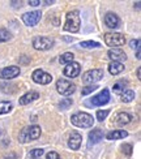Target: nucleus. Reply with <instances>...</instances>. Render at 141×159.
<instances>
[{
	"label": "nucleus",
	"mask_w": 141,
	"mask_h": 159,
	"mask_svg": "<svg viewBox=\"0 0 141 159\" xmlns=\"http://www.w3.org/2000/svg\"><path fill=\"white\" fill-rule=\"evenodd\" d=\"M41 17H42V13L41 11H33V12H28V13H24L22 15V21L26 26H35L39 21H41Z\"/></svg>",
	"instance_id": "9"
},
{
	"label": "nucleus",
	"mask_w": 141,
	"mask_h": 159,
	"mask_svg": "<svg viewBox=\"0 0 141 159\" xmlns=\"http://www.w3.org/2000/svg\"><path fill=\"white\" fill-rule=\"evenodd\" d=\"M105 76L103 69H90L86 70L82 75V82L88 84V85H94L96 82H98L99 80H102Z\"/></svg>",
	"instance_id": "6"
},
{
	"label": "nucleus",
	"mask_w": 141,
	"mask_h": 159,
	"mask_svg": "<svg viewBox=\"0 0 141 159\" xmlns=\"http://www.w3.org/2000/svg\"><path fill=\"white\" fill-rule=\"evenodd\" d=\"M107 56H109V59H111L112 61H118V63H122V61L127 60V54L122 48H111V50H109Z\"/></svg>",
	"instance_id": "13"
},
{
	"label": "nucleus",
	"mask_w": 141,
	"mask_h": 159,
	"mask_svg": "<svg viewBox=\"0 0 141 159\" xmlns=\"http://www.w3.org/2000/svg\"><path fill=\"white\" fill-rule=\"evenodd\" d=\"M131 47L132 48H136V50H140V39H133V41L129 42Z\"/></svg>",
	"instance_id": "32"
},
{
	"label": "nucleus",
	"mask_w": 141,
	"mask_h": 159,
	"mask_svg": "<svg viewBox=\"0 0 141 159\" xmlns=\"http://www.w3.org/2000/svg\"><path fill=\"white\" fill-rule=\"evenodd\" d=\"M29 5H34V7H37V5H39L41 4V2H39V0H29Z\"/></svg>",
	"instance_id": "34"
},
{
	"label": "nucleus",
	"mask_w": 141,
	"mask_h": 159,
	"mask_svg": "<svg viewBox=\"0 0 141 159\" xmlns=\"http://www.w3.org/2000/svg\"><path fill=\"white\" fill-rule=\"evenodd\" d=\"M0 134H2V132H0Z\"/></svg>",
	"instance_id": "37"
},
{
	"label": "nucleus",
	"mask_w": 141,
	"mask_h": 159,
	"mask_svg": "<svg viewBox=\"0 0 141 159\" xmlns=\"http://www.w3.org/2000/svg\"><path fill=\"white\" fill-rule=\"evenodd\" d=\"M110 102V91L107 89H103L99 94L94 95L90 99V104L92 106H97V107H101V106H105Z\"/></svg>",
	"instance_id": "10"
},
{
	"label": "nucleus",
	"mask_w": 141,
	"mask_h": 159,
	"mask_svg": "<svg viewBox=\"0 0 141 159\" xmlns=\"http://www.w3.org/2000/svg\"><path fill=\"white\" fill-rule=\"evenodd\" d=\"M81 26V18H80L78 11H71L67 13V20L64 24V30L69 33H77Z\"/></svg>",
	"instance_id": "1"
},
{
	"label": "nucleus",
	"mask_w": 141,
	"mask_h": 159,
	"mask_svg": "<svg viewBox=\"0 0 141 159\" xmlns=\"http://www.w3.org/2000/svg\"><path fill=\"white\" fill-rule=\"evenodd\" d=\"M46 159H60V155L56 151H49V153L46 154Z\"/></svg>",
	"instance_id": "31"
},
{
	"label": "nucleus",
	"mask_w": 141,
	"mask_h": 159,
	"mask_svg": "<svg viewBox=\"0 0 141 159\" xmlns=\"http://www.w3.org/2000/svg\"><path fill=\"white\" fill-rule=\"evenodd\" d=\"M105 24H106L107 28H110V29H116V28H119L120 20H119V17L115 15V13L109 12V13H107V15L105 16Z\"/></svg>",
	"instance_id": "15"
},
{
	"label": "nucleus",
	"mask_w": 141,
	"mask_h": 159,
	"mask_svg": "<svg viewBox=\"0 0 141 159\" xmlns=\"http://www.w3.org/2000/svg\"><path fill=\"white\" fill-rule=\"evenodd\" d=\"M136 57L140 59V50H137V54H136Z\"/></svg>",
	"instance_id": "36"
},
{
	"label": "nucleus",
	"mask_w": 141,
	"mask_h": 159,
	"mask_svg": "<svg viewBox=\"0 0 141 159\" xmlns=\"http://www.w3.org/2000/svg\"><path fill=\"white\" fill-rule=\"evenodd\" d=\"M135 99V91L131 90V89H127L122 93V102L124 103H129Z\"/></svg>",
	"instance_id": "21"
},
{
	"label": "nucleus",
	"mask_w": 141,
	"mask_h": 159,
	"mask_svg": "<svg viewBox=\"0 0 141 159\" xmlns=\"http://www.w3.org/2000/svg\"><path fill=\"white\" fill-rule=\"evenodd\" d=\"M80 47H84V48H98L101 47V44L98 42H94V41H84L80 43Z\"/></svg>",
	"instance_id": "24"
},
{
	"label": "nucleus",
	"mask_w": 141,
	"mask_h": 159,
	"mask_svg": "<svg viewBox=\"0 0 141 159\" xmlns=\"http://www.w3.org/2000/svg\"><path fill=\"white\" fill-rule=\"evenodd\" d=\"M39 136H41V127H38V125H30V127H26L21 130V133L18 136V141L21 143H26L29 141L38 140Z\"/></svg>",
	"instance_id": "2"
},
{
	"label": "nucleus",
	"mask_w": 141,
	"mask_h": 159,
	"mask_svg": "<svg viewBox=\"0 0 141 159\" xmlns=\"http://www.w3.org/2000/svg\"><path fill=\"white\" fill-rule=\"evenodd\" d=\"M12 110V103L11 102H0V115H5L8 114V112H11Z\"/></svg>",
	"instance_id": "23"
},
{
	"label": "nucleus",
	"mask_w": 141,
	"mask_h": 159,
	"mask_svg": "<svg viewBox=\"0 0 141 159\" xmlns=\"http://www.w3.org/2000/svg\"><path fill=\"white\" fill-rule=\"evenodd\" d=\"M71 104H72V99H64L63 102L59 103V107H62V110H64V108H68Z\"/></svg>",
	"instance_id": "30"
},
{
	"label": "nucleus",
	"mask_w": 141,
	"mask_h": 159,
	"mask_svg": "<svg viewBox=\"0 0 141 159\" xmlns=\"http://www.w3.org/2000/svg\"><path fill=\"white\" fill-rule=\"evenodd\" d=\"M102 138H103V132L101 130V129H94V130H92L90 133H89L88 146L92 148L93 145H96V143H98V142L102 141Z\"/></svg>",
	"instance_id": "17"
},
{
	"label": "nucleus",
	"mask_w": 141,
	"mask_h": 159,
	"mask_svg": "<svg viewBox=\"0 0 141 159\" xmlns=\"http://www.w3.org/2000/svg\"><path fill=\"white\" fill-rule=\"evenodd\" d=\"M20 68L17 65H11V67H7V68H3L0 70V78L3 80H12L20 75Z\"/></svg>",
	"instance_id": "12"
},
{
	"label": "nucleus",
	"mask_w": 141,
	"mask_h": 159,
	"mask_svg": "<svg viewBox=\"0 0 141 159\" xmlns=\"http://www.w3.org/2000/svg\"><path fill=\"white\" fill-rule=\"evenodd\" d=\"M30 155L34 158V159H39V158L43 155V150L42 149H33L30 151Z\"/></svg>",
	"instance_id": "29"
},
{
	"label": "nucleus",
	"mask_w": 141,
	"mask_h": 159,
	"mask_svg": "<svg viewBox=\"0 0 141 159\" xmlns=\"http://www.w3.org/2000/svg\"><path fill=\"white\" fill-rule=\"evenodd\" d=\"M80 72H81V65H80L78 63H76V61H72V63L65 65L63 73H64V76L69 77V78H75L80 75Z\"/></svg>",
	"instance_id": "11"
},
{
	"label": "nucleus",
	"mask_w": 141,
	"mask_h": 159,
	"mask_svg": "<svg viewBox=\"0 0 141 159\" xmlns=\"http://www.w3.org/2000/svg\"><path fill=\"white\" fill-rule=\"evenodd\" d=\"M11 37H12V35H11V33L7 30V29H0V43L9 41Z\"/></svg>",
	"instance_id": "25"
},
{
	"label": "nucleus",
	"mask_w": 141,
	"mask_h": 159,
	"mask_svg": "<svg viewBox=\"0 0 141 159\" xmlns=\"http://www.w3.org/2000/svg\"><path fill=\"white\" fill-rule=\"evenodd\" d=\"M125 86H127V82H124V81H119V82H116L115 85H114V91L115 93H123L124 91V89H125Z\"/></svg>",
	"instance_id": "26"
},
{
	"label": "nucleus",
	"mask_w": 141,
	"mask_h": 159,
	"mask_svg": "<svg viewBox=\"0 0 141 159\" xmlns=\"http://www.w3.org/2000/svg\"><path fill=\"white\" fill-rule=\"evenodd\" d=\"M81 141H82V136L78 132H72L68 138V148L72 150H78L80 146H81Z\"/></svg>",
	"instance_id": "14"
},
{
	"label": "nucleus",
	"mask_w": 141,
	"mask_h": 159,
	"mask_svg": "<svg viewBox=\"0 0 141 159\" xmlns=\"http://www.w3.org/2000/svg\"><path fill=\"white\" fill-rule=\"evenodd\" d=\"M124 70V65L122 63H118V61H111L109 64V72L112 75V76H116V75H120L122 72Z\"/></svg>",
	"instance_id": "20"
},
{
	"label": "nucleus",
	"mask_w": 141,
	"mask_h": 159,
	"mask_svg": "<svg viewBox=\"0 0 141 159\" xmlns=\"http://www.w3.org/2000/svg\"><path fill=\"white\" fill-rule=\"evenodd\" d=\"M71 123L78 128H90L94 124V119L90 114L86 112H77L71 116Z\"/></svg>",
	"instance_id": "3"
},
{
	"label": "nucleus",
	"mask_w": 141,
	"mask_h": 159,
	"mask_svg": "<svg viewBox=\"0 0 141 159\" xmlns=\"http://www.w3.org/2000/svg\"><path fill=\"white\" fill-rule=\"evenodd\" d=\"M38 98H39V93L31 90V91H28L26 94H24L21 98H20L18 103L21 106H26V104H29L30 102H34L35 99H38Z\"/></svg>",
	"instance_id": "18"
},
{
	"label": "nucleus",
	"mask_w": 141,
	"mask_h": 159,
	"mask_svg": "<svg viewBox=\"0 0 141 159\" xmlns=\"http://www.w3.org/2000/svg\"><path fill=\"white\" fill-rule=\"evenodd\" d=\"M54 46V41L49 37H35L33 39V47L39 51H47Z\"/></svg>",
	"instance_id": "7"
},
{
	"label": "nucleus",
	"mask_w": 141,
	"mask_h": 159,
	"mask_svg": "<svg viewBox=\"0 0 141 159\" xmlns=\"http://www.w3.org/2000/svg\"><path fill=\"white\" fill-rule=\"evenodd\" d=\"M31 78L35 84H39V85H49L52 81V76L42 69H35L33 72Z\"/></svg>",
	"instance_id": "8"
},
{
	"label": "nucleus",
	"mask_w": 141,
	"mask_h": 159,
	"mask_svg": "<svg viewBox=\"0 0 141 159\" xmlns=\"http://www.w3.org/2000/svg\"><path fill=\"white\" fill-rule=\"evenodd\" d=\"M123 150H125V154H127V155H131L132 148L129 146V145H125V146H123Z\"/></svg>",
	"instance_id": "33"
},
{
	"label": "nucleus",
	"mask_w": 141,
	"mask_h": 159,
	"mask_svg": "<svg viewBox=\"0 0 141 159\" xmlns=\"http://www.w3.org/2000/svg\"><path fill=\"white\" fill-rule=\"evenodd\" d=\"M128 137V132L127 130H111L109 133L106 134V138L107 140H122V138H125Z\"/></svg>",
	"instance_id": "19"
},
{
	"label": "nucleus",
	"mask_w": 141,
	"mask_h": 159,
	"mask_svg": "<svg viewBox=\"0 0 141 159\" xmlns=\"http://www.w3.org/2000/svg\"><path fill=\"white\" fill-rule=\"evenodd\" d=\"M97 89H98L97 85H88V86H85V88H82L81 94L82 95H88V94H90V93H93L94 90H97Z\"/></svg>",
	"instance_id": "27"
},
{
	"label": "nucleus",
	"mask_w": 141,
	"mask_h": 159,
	"mask_svg": "<svg viewBox=\"0 0 141 159\" xmlns=\"http://www.w3.org/2000/svg\"><path fill=\"white\" fill-rule=\"evenodd\" d=\"M109 110H98L97 111V120L98 121H103L107 117V115H109Z\"/></svg>",
	"instance_id": "28"
},
{
	"label": "nucleus",
	"mask_w": 141,
	"mask_h": 159,
	"mask_svg": "<svg viewBox=\"0 0 141 159\" xmlns=\"http://www.w3.org/2000/svg\"><path fill=\"white\" fill-rule=\"evenodd\" d=\"M56 90H58L59 94L68 97V95L73 94V93L76 91V85L73 82H71V81H68V80L60 78L56 81Z\"/></svg>",
	"instance_id": "5"
},
{
	"label": "nucleus",
	"mask_w": 141,
	"mask_h": 159,
	"mask_svg": "<svg viewBox=\"0 0 141 159\" xmlns=\"http://www.w3.org/2000/svg\"><path fill=\"white\" fill-rule=\"evenodd\" d=\"M63 39H64V41H67V42H72V41H73V39H72V38H69V37H64Z\"/></svg>",
	"instance_id": "35"
},
{
	"label": "nucleus",
	"mask_w": 141,
	"mask_h": 159,
	"mask_svg": "<svg viewBox=\"0 0 141 159\" xmlns=\"http://www.w3.org/2000/svg\"><path fill=\"white\" fill-rule=\"evenodd\" d=\"M115 124L119 125V127H123V125H127V124H129L132 120H133V116L129 115V114H127V112H119V114L115 116Z\"/></svg>",
	"instance_id": "16"
},
{
	"label": "nucleus",
	"mask_w": 141,
	"mask_h": 159,
	"mask_svg": "<svg viewBox=\"0 0 141 159\" xmlns=\"http://www.w3.org/2000/svg\"><path fill=\"white\" fill-rule=\"evenodd\" d=\"M73 60H75V55H73L72 52H64V54H62L59 57V61L62 64H65V65L72 63Z\"/></svg>",
	"instance_id": "22"
},
{
	"label": "nucleus",
	"mask_w": 141,
	"mask_h": 159,
	"mask_svg": "<svg viewBox=\"0 0 141 159\" xmlns=\"http://www.w3.org/2000/svg\"><path fill=\"white\" fill-rule=\"evenodd\" d=\"M105 43L112 48H120V46H124L125 37L120 33H106L103 35Z\"/></svg>",
	"instance_id": "4"
}]
</instances>
